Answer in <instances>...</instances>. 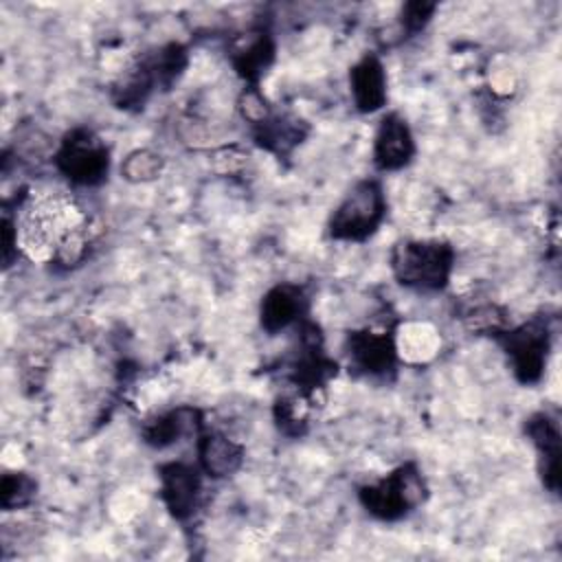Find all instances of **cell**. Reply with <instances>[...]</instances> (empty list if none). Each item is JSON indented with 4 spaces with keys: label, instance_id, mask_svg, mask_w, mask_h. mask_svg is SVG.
<instances>
[{
    "label": "cell",
    "instance_id": "cell-1",
    "mask_svg": "<svg viewBox=\"0 0 562 562\" xmlns=\"http://www.w3.org/2000/svg\"><path fill=\"white\" fill-rule=\"evenodd\" d=\"M454 250L439 239H406L393 248L391 268L400 283L419 290H441L452 272Z\"/></svg>",
    "mask_w": 562,
    "mask_h": 562
},
{
    "label": "cell",
    "instance_id": "cell-2",
    "mask_svg": "<svg viewBox=\"0 0 562 562\" xmlns=\"http://www.w3.org/2000/svg\"><path fill=\"white\" fill-rule=\"evenodd\" d=\"M386 215V200L380 182H358L338 204L329 220V235L340 241L369 239Z\"/></svg>",
    "mask_w": 562,
    "mask_h": 562
},
{
    "label": "cell",
    "instance_id": "cell-3",
    "mask_svg": "<svg viewBox=\"0 0 562 562\" xmlns=\"http://www.w3.org/2000/svg\"><path fill=\"white\" fill-rule=\"evenodd\" d=\"M53 160L57 171L79 187L101 184L110 171V151L105 143L86 127L70 130L61 138Z\"/></svg>",
    "mask_w": 562,
    "mask_h": 562
},
{
    "label": "cell",
    "instance_id": "cell-4",
    "mask_svg": "<svg viewBox=\"0 0 562 562\" xmlns=\"http://www.w3.org/2000/svg\"><path fill=\"white\" fill-rule=\"evenodd\" d=\"M424 479L413 463L400 465L389 476L360 487V503L380 520H397L424 501Z\"/></svg>",
    "mask_w": 562,
    "mask_h": 562
},
{
    "label": "cell",
    "instance_id": "cell-5",
    "mask_svg": "<svg viewBox=\"0 0 562 562\" xmlns=\"http://www.w3.org/2000/svg\"><path fill=\"white\" fill-rule=\"evenodd\" d=\"M492 336L501 342L509 358L512 371L522 384H536L542 378L549 351V329L540 318L522 323L514 329H498Z\"/></svg>",
    "mask_w": 562,
    "mask_h": 562
},
{
    "label": "cell",
    "instance_id": "cell-6",
    "mask_svg": "<svg viewBox=\"0 0 562 562\" xmlns=\"http://www.w3.org/2000/svg\"><path fill=\"white\" fill-rule=\"evenodd\" d=\"M347 356L356 371L371 378H386L397 364V342L389 331H351L347 336Z\"/></svg>",
    "mask_w": 562,
    "mask_h": 562
},
{
    "label": "cell",
    "instance_id": "cell-7",
    "mask_svg": "<svg viewBox=\"0 0 562 562\" xmlns=\"http://www.w3.org/2000/svg\"><path fill=\"white\" fill-rule=\"evenodd\" d=\"M160 496L173 518L187 520L200 505L202 470L182 461L160 465Z\"/></svg>",
    "mask_w": 562,
    "mask_h": 562
},
{
    "label": "cell",
    "instance_id": "cell-8",
    "mask_svg": "<svg viewBox=\"0 0 562 562\" xmlns=\"http://www.w3.org/2000/svg\"><path fill=\"white\" fill-rule=\"evenodd\" d=\"M415 154V140L408 123L391 112L386 114L375 132L373 140V162L382 171H395L411 162Z\"/></svg>",
    "mask_w": 562,
    "mask_h": 562
},
{
    "label": "cell",
    "instance_id": "cell-9",
    "mask_svg": "<svg viewBox=\"0 0 562 562\" xmlns=\"http://www.w3.org/2000/svg\"><path fill=\"white\" fill-rule=\"evenodd\" d=\"M307 307V299L303 294V290L294 283H279L272 290L266 292L263 301H261V327L268 334H277L285 327H290L292 323L301 321Z\"/></svg>",
    "mask_w": 562,
    "mask_h": 562
},
{
    "label": "cell",
    "instance_id": "cell-10",
    "mask_svg": "<svg viewBox=\"0 0 562 562\" xmlns=\"http://www.w3.org/2000/svg\"><path fill=\"white\" fill-rule=\"evenodd\" d=\"M353 103L360 112H375L386 101V75L375 55L362 57L349 72Z\"/></svg>",
    "mask_w": 562,
    "mask_h": 562
},
{
    "label": "cell",
    "instance_id": "cell-11",
    "mask_svg": "<svg viewBox=\"0 0 562 562\" xmlns=\"http://www.w3.org/2000/svg\"><path fill=\"white\" fill-rule=\"evenodd\" d=\"M527 435L540 454V474L547 487L558 490L560 472V432L558 424L547 413H536L527 419Z\"/></svg>",
    "mask_w": 562,
    "mask_h": 562
},
{
    "label": "cell",
    "instance_id": "cell-12",
    "mask_svg": "<svg viewBox=\"0 0 562 562\" xmlns=\"http://www.w3.org/2000/svg\"><path fill=\"white\" fill-rule=\"evenodd\" d=\"M200 470L206 476L224 479L239 470L244 461V448L222 432H204L198 439Z\"/></svg>",
    "mask_w": 562,
    "mask_h": 562
},
{
    "label": "cell",
    "instance_id": "cell-13",
    "mask_svg": "<svg viewBox=\"0 0 562 562\" xmlns=\"http://www.w3.org/2000/svg\"><path fill=\"white\" fill-rule=\"evenodd\" d=\"M274 59V42L268 33H255L246 46L237 48L233 53V66L237 70V75L252 83V88H257L259 77L266 72V68L272 64Z\"/></svg>",
    "mask_w": 562,
    "mask_h": 562
},
{
    "label": "cell",
    "instance_id": "cell-14",
    "mask_svg": "<svg viewBox=\"0 0 562 562\" xmlns=\"http://www.w3.org/2000/svg\"><path fill=\"white\" fill-rule=\"evenodd\" d=\"M195 411L191 408H176L169 413H162L145 424L143 437L154 448H167L176 443L189 428H195Z\"/></svg>",
    "mask_w": 562,
    "mask_h": 562
},
{
    "label": "cell",
    "instance_id": "cell-15",
    "mask_svg": "<svg viewBox=\"0 0 562 562\" xmlns=\"http://www.w3.org/2000/svg\"><path fill=\"white\" fill-rule=\"evenodd\" d=\"M255 138L261 147H266L270 151H277V154L288 151L303 138L301 121L288 119V116H277L270 112L261 123L255 125Z\"/></svg>",
    "mask_w": 562,
    "mask_h": 562
},
{
    "label": "cell",
    "instance_id": "cell-16",
    "mask_svg": "<svg viewBox=\"0 0 562 562\" xmlns=\"http://www.w3.org/2000/svg\"><path fill=\"white\" fill-rule=\"evenodd\" d=\"M151 72H154V79H156V86H162V88H169L187 68V48L182 44H167V46H160L154 55L145 57Z\"/></svg>",
    "mask_w": 562,
    "mask_h": 562
},
{
    "label": "cell",
    "instance_id": "cell-17",
    "mask_svg": "<svg viewBox=\"0 0 562 562\" xmlns=\"http://www.w3.org/2000/svg\"><path fill=\"white\" fill-rule=\"evenodd\" d=\"M37 483L26 472H4L0 481V503L4 509H18L31 503Z\"/></svg>",
    "mask_w": 562,
    "mask_h": 562
},
{
    "label": "cell",
    "instance_id": "cell-18",
    "mask_svg": "<svg viewBox=\"0 0 562 562\" xmlns=\"http://www.w3.org/2000/svg\"><path fill=\"white\" fill-rule=\"evenodd\" d=\"M162 171V158L149 149H138L132 151L123 165H121V173L125 176V180L130 182H147L154 180L158 173Z\"/></svg>",
    "mask_w": 562,
    "mask_h": 562
},
{
    "label": "cell",
    "instance_id": "cell-19",
    "mask_svg": "<svg viewBox=\"0 0 562 562\" xmlns=\"http://www.w3.org/2000/svg\"><path fill=\"white\" fill-rule=\"evenodd\" d=\"M274 417L279 428L288 435H301L305 428V413L299 406V400H279Z\"/></svg>",
    "mask_w": 562,
    "mask_h": 562
},
{
    "label": "cell",
    "instance_id": "cell-20",
    "mask_svg": "<svg viewBox=\"0 0 562 562\" xmlns=\"http://www.w3.org/2000/svg\"><path fill=\"white\" fill-rule=\"evenodd\" d=\"M437 4L435 2H408L402 9V26L408 33H417L419 29L426 26L430 15L435 13Z\"/></svg>",
    "mask_w": 562,
    "mask_h": 562
},
{
    "label": "cell",
    "instance_id": "cell-21",
    "mask_svg": "<svg viewBox=\"0 0 562 562\" xmlns=\"http://www.w3.org/2000/svg\"><path fill=\"white\" fill-rule=\"evenodd\" d=\"M15 255H18V228H15L13 220L4 213V220H2V259H4V268L11 266Z\"/></svg>",
    "mask_w": 562,
    "mask_h": 562
}]
</instances>
